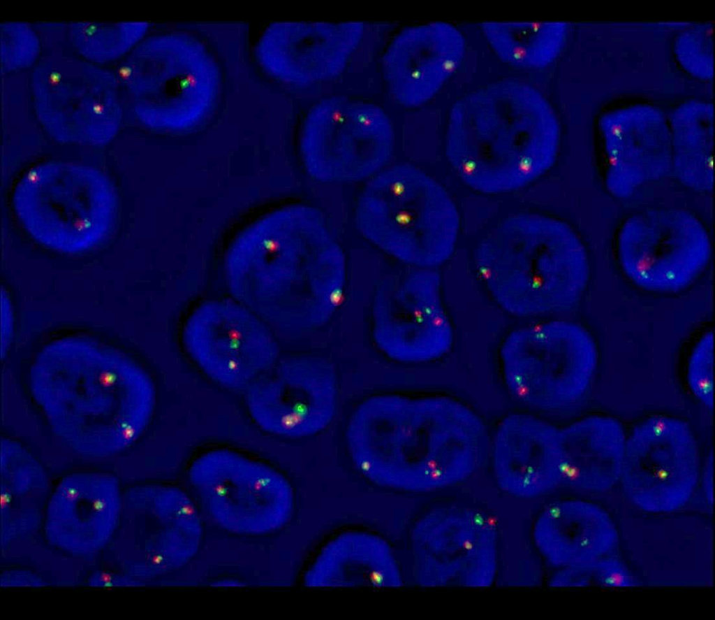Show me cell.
Instances as JSON below:
<instances>
[{
  "instance_id": "cell-1",
  "label": "cell",
  "mask_w": 715,
  "mask_h": 620,
  "mask_svg": "<svg viewBox=\"0 0 715 620\" xmlns=\"http://www.w3.org/2000/svg\"><path fill=\"white\" fill-rule=\"evenodd\" d=\"M30 379L53 430L87 456H109L130 447L154 410L147 374L121 352L88 338H66L46 346Z\"/></svg>"
},
{
  "instance_id": "cell-2",
  "label": "cell",
  "mask_w": 715,
  "mask_h": 620,
  "mask_svg": "<svg viewBox=\"0 0 715 620\" xmlns=\"http://www.w3.org/2000/svg\"><path fill=\"white\" fill-rule=\"evenodd\" d=\"M346 440L354 465L371 482L427 491L456 483L475 470L485 428L475 412L448 397L381 395L355 410Z\"/></svg>"
},
{
  "instance_id": "cell-3",
  "label": "cell",
  "mask_w": 715,
  "mask_h": 620,
  "mask_svg": "<svg viewBox=\"0 0 715 620\" xmlns=\"http://www.w3.org/2000/svg\"><path fill=\"white\" fill-rule=\"evenodd\" d=\"M229 289L238 303L274 325L289 323L294 288L304 277L337 276L341 252L322 214L303 205L265 216L234 241L226 259Z\"/></svg>"
},
{
  "instance_id": "cell-4",
  "label": "cell",
  "mask_w": 715,
  "mask_h": 620,
  "mask_svg": "<svg viewBox=\"0 0 715 620\" xmlns=\"http://www.w3.org/2000/svg\"><path fill=\"white\" fill-rule=\"evenodd\" d=\"M478 264L495 301L524 317L570 309L589 275L581 240L568 226L554 221L542 229L503 230L481 245Z\"/></svg>"
},
{
  "instance_id": "cell-5",
  "label": "cell",
  "mask_w": 715,
  "mask_h": 620,
  "mask_svg": "<svg viewBox=\"0 0 715 620\" xmlns=\"http://www.w3.org/2000/svg\"><path fill=\"white\" fill-rule=\"evenodd\" d=\"M13 200L17 216L36 240L68 254L103 242L119 210L115 187L103 172L63 161L30 169L15 186Z\"/></svg>"
},
{
  "instance_id": "cell-6",
  "label": "cell",
  "mask_w": 715,
  "mask_h": 620,
  "mask_svg": "<svg viewBox=\"0 0 715 620\" xmlns=\"http://www.w3.org/2000/svg\"><path fill=\"white\" fill-rule=\"evenodd\" d=\"M119 84L137 99L135 115L159 129H183L210 110L217 89L216 71L205 49L183 35H159L138 43L119 64Z\"/></svg>"
},
{
  "instance_id": "cell-7",
  "label": "cell",
  "mask_w": 715,
  "mask_h": 620,
  "mask_svg": "<svg viewBox=\"0 0 715 620\" xmlns=\"http://www.w3.org/2000/svg\"><path fill=\"white\" fill-rule=\"evenodd\" d=\"M438 187L419 169L398 165L378 172L359 197L356 224L371 241L396 257L421 266L441 264L455 240L445 221Z\"/></svg>"
},
{
  "instance_id": "cell-8",
  "label": "cell",
  "mask_w": 715,
  "mask_h": 620,
  "mask_svg": "<svg viewBox=\"0 0 715 620\" xmlns=\"http://www.w3.org/2000/svg\"><path fill=\"white\" fill-rule=\"evenodd\" d=\"M501 356L506 384L513 397L545 410L579 400L591 384L598 360L590 333L565 321L515 330L505 340Z\"/></svg>"
},
{
  "instance_id": "cell-9",
  "label": "cell",
  "mask_w": 715,
  "mask_h": 620,
  "mask_svg": "<svg viewBox=\"0 0 715 620\" xmlns=\"http://www.w3.org/2000/svg\"><path fill=\"white\" fill-rule=\"evenodd\" d=\"M114 73L88 60L62 55L43 58L32 73L36 115L45 131L65 143L103 145L122 120Z\"/></svg>"
},
{
  "instance_id": "cell-10",
  "label": "cell",
  "mask_w": 715,
  "mask_h": 620,
  "mask_svg": "<svg viewBox=\"0 0 715 620\" xmlns=\"http://www.w3.org/2000/svg\"><path fill=\"white\" fill-rule=\"evenodd\" d=\"M393 147L394 131L384 110L343 96L327 97L311 109L301 138L307 171L325 182L374 176L388 161Z\"/></svg>"
},
{
  "instance_id": "cell-11",
  "label": "cell",
  "mask_w": 715,
  "mask_h": 620,
  "mask_svg": "<svg viewBox=\"0 0 715 620\" xmlns=\"http://www.w3.org/2000/svg\"><path fill=\"white\" fill-rule=\"evenodd\" d=\"M189 477L209 515L223 528L263 534L283 526L293 509L286 479L261 462L218 449L193 463Z\"/></svg>"
},
{
  "instance_id": "cell-12",
  "label": "cell",
  "mask_w": 715,
  "mask_h": 620,
  "mask_svg": "<svg viewBox=\"0 0 715 620\" xmlns=\"http://www.w3.org/2000/svg\"><path fill=\"white\" fill-rule=\"evenodd\" d=\"M708 233L692 212L650 209L631 216L618 238L622 269L637 286L677 292L691 284L711 257Z\"/></svg>"
},
{
  "instance_id": "cell-13",
  "label": "cell",
  "mask_w": 715,
  "mask_h": 620,
  "mask_svg": "<svg viewBox=\"0 0 715 620\" xmlns=\"http://www.w3.org/2000/svg\"><path fill=\"white\" fill-rule=\"evenodd\" d=\"M700 475L697 442L686 421L652 416L626 437L619 482L637 508L651 513L677 510L691 499Z\"/></svg>"
},
{
  "instance_id": "cell-14",
  "label": "cell",
  "mask_w": 715,
  "mask_h": 620,
  "mask_svg": "<svg viewBox=\"0 0 715 620\" xmlns=\"http://www.w3.org/2000/svg\"><path fill=\"white\" fill-rule=\"evenodd\" d=\"M193 359L213 380L247 389L274 366L277 343L260 318L235 302L210 301L189 317L183 333Z\"/></svg>"
},
{
  "instance_id": "cell-15",
  "label": "cell",
  "mask_w": 715,
  "mask_h": 620,
  "mask_svg": "<svg viewBox=\"0 0 715 620\" xmlns=\"http://www.w3.org/2000/svg\"><path fill=\"white\" fill-rule=\"evenodd\" d=\"M249 410L267 431L303 438L324 430L337 406L334 371L317 359H293L281 363L277 375L259 378L247 389Z\"/></svg>"
},
{
  "instance_id": "cell-16",
  "label": "cell",
  "mask_w": 715,
  "mask_h": 620,
  "mask_svg": "<svg viewBox=\"0 0 715 620\" xmlns=\"http://www.w3.org/2000/svg\"><path fill=\"white\" fill-rule=\"evenodd\" d=\"M363 31L362 22L275 23L259 43L258 56L279 79L311 85L343 71Z\"/></svg>"
},
{
  "instance_id": "cell-17",
  "label": "cell",
  "mask_w": 715,
  "mask_h": 620,
  "mask_svg": "<svg viewBox=\"0 0 715 620\" xmlns=\"http://www.w3.org/2000/svg\"><path fill=\"white\" fill-rule=\"evenodd\" d=\"M607 166L605 185L615 197L631 196L642 185L672 171L670 125L658 109L633 106L604 115L600 120Z\"/></svg>"
},
{
  "instance_id": "cell-18",
  "label": "cell",
  "mask_w": 715,
  "mask_h": 620,
  "mask_svg": "<svg viewBox=\"0 0 715 620\" xmlns=\"http://www.w3.org/2000/svg\"><path fill=\"white\" fill-rule=\"evenodd\" d=\"M464 50L461 34L450 24L434 22L404 29L382 59L392 96L406 107L425 103L457 69Z\"/></svg>"
},
{
  "instance_id": "cell-19",
  "label": "cell",
  "mask_w": 715,
  "mask_h": 620,
  "mask_svg": "<svg viewBox=\"0 0 715 620\" xmlns=\"http://www.w3.org/2000/svg\"><path fill=\"white\" fill-rule=\"evenodd\" d=\"M120 507L121 495L115 477L103 473L67 476L49 503L48 540L75 554L98 551L117 527Z\"/></svg>"
},
{
  "instance_id": "cell-20",
  "label": "cell",
  "mask_w": 715,
  "mask_h": 620,
  "mask_svg": "<svg viewBox=\"0 0 715 620\" xmlns=\"http://www.w3.org/2000/svg\"><path fill=\"white\" fill-rule=\"evenodd\" d=\"M559 428L536 417L515 413L499 425L493 443L498 483L507 492L531 498L560 484Z\"/></svg>"
},
{
  "instance_id": "cell-21",
  "label": "cell",
  "mask_w": 715,
  "mask_h": 620,
  "mask_svg": "<svg viewBox=\"0 0 715 620\" xmlns=\"http://www.w3.org/2000/svg\"><path fill=\"white\" fill-rule=\"evenodd\" d=\"M560 484L601 492L619 482L626 436L617 419L590 416L559 428Z\"/></svg>"
},
{
  "instance_id": "cell-22",
  "label": "cell",
  "mask_w": 715,
  "mask_h": 620,
  "mask_svg": "<svg viewBox=\"0 0 715 620\" xmlns=\"http://www.w3.org/2000/svg\"><path fill=\"white\" fill-rule=\"evenodd\" d=\"M538 541L549 561L559 567L589 565L612 554L618 533L609 514L587 501L555 503L544 511Z\"/></svg>"
},
{
  "instance_id": "cell-23",
  "label": "cell",
  "mask_w": 715,
  "mask_h": 620,
  "mask_svg": "<svg viewBox=\"0 0 715 620\" xmlns=\"http://www.w3.org/2000/svg\"><path fill=\"white\" fill-rule=\"evenodd\" d=\"M310 587L396 588L403 584L389 544L368 532L348 531L332 539L307 570Z\"/></svg>"
},
{
  "instance_id": "cell-24",
  "label": "cell",
  "mask_w": 715,
  "mask_h": 620,
  "mask_svg": "<svg viewBox=\"0 0 715 620\" xmlns=\"http://www.w3.org/2000/svg\"><path fill=\"white\" fill-rule=\"evenodd\" d=\"M672 171L690 189L710 192L714 187L713 108L688 102L677 108L670 124Z\"/></svg>"
},
{
  "instance_id": "cell-25",
  "label": "cell",
  "mask_w": 715,
  "mask_h": 620,
  "mask_svg": "<svg viewBox=\"0 0 715 620\" xmlns=\"http://www.w3.org/2000/svg\"><path fill=\"white\" fill-rule=\"evenodd\" d=\"M484 31L497 54L519 67L550 64L561 51L566 35L561 22L487 23Z\"/></svg>"
},
{
  "instance_id": "cell-26",
  "label": "cell",
  "mask_w": 715,
  "mask_h": 620,
  "mask_svg": "<svg viewBox=\"0 0 715 620\" xmlns=\"http://www.w3.org/2000/svg\"><path fill=\"white\" fill-rule=\"evenodd\" d=\"M148 26L145 22H71L67 32L73 46L86 60L104 63L135 47Z\"/></svg>"
},
{
  "instance_id": "cell-27",
  "label": "cell",
  "mask_w": 715,
  "mask_h": 620,
  "mask_svg": "<svg viewBox=\"0 0 715 620\" xmlns=\"http://www.w3.org/2000/svg\"><path fill=\"white\" fill-rule=\"evenodd\" d=\"M675 52L682 66L702 79L713 75L712 25L697 24L681 33L675 43Z\"/></svg>"
},
{
  "instance_id": "cell-28",
  "label": "cell",
  "mask_w": 715,
  "mask_h": 620,
  "mask_svg": "<svg viewBox=\"0 0 715 620\" xmlns=\"http://www.w3.org/2000/svg\"><path fill=\"white\" fill-rule=\"evenodd\" d=\"M0 27L1 69L9 72L31 66L40 50L32 28L19 22H3Z\"/></svg>"
},
{
  "instance_id": "cell-29",
  "label": "cell",
  "mask_w": 715,
  "mask_h": 620,
  "mask_svg": "<svg viewBox=\"0 0 715 620\" xmlns=\"http://www.w3.org/2000/svg\"><path fill=\"white\" fill-rule=\"evenodd\" d=\"M714 333H706L700 339L690 357L687 377L691 390L707 409L714 407Z\"/></svg>"
},
{
  "instance_id": "cell-30",
  "label": "cell",
  "mask_w": 715,
  "mask_h": 620,
  "mask_svg": "<svg viewBox=\"0 0 715 620\" xmlns=\"http://www.w3.org/2000/svg\"><path fill=\"white\" fill-rule=\"evenodd\" d=\"M593 579L606 587L631 588L640 586L639 580L617 556L607 555L593 565Z\"/></svg>"
},
{
  "instance_id": "cell-31",
  "label": "cell",
  "mask_w": 715,
  "mask_h": 620,
  "mask_svg": "<svg viewBox=\"0 0 715 620\" xmlns=\"http://www.w3.org/2000/svg\"><path fill=\"white\" fill-rule=\"evenodd\" d=\"M594 563L589 565L563 568L554 577L552 585L559 587H584L589 586L594 580Z\"/></svg>"
},
{
  "instance_id": "cell-32",
  "label": "cell",
  "mask_w": 715,
  "mask_h": 620,
  "mask_svg": "<svg viewBox=\"0 0 715 620\" xmlns=\"http://www.w3.org/2000/svg\"><path fill=\"white\" fill-rule=\"evenodd\" d=\"M90 586L97 587L135 586L140 582L106 572H96L89 582Z\"/></svg>"
},
{
  "instance_id": "cell-33",
  "label": "cell",
  "mask_w": 715,
  "mask_h": 620,
  "mask_svg": "<svg viewBox=\"0 0 715 620\" xmlns=\"http://www.w3.org/2000/svg\"><path fill=\"white\" fill-rule=\"evenodd\" d=\"M714 456L712 452L707 457L702 474V484L705 500L711 508L714 503Z\"/></svg>"
},
{
  "instance_id": "cell-34",
  "label": "cell",
  "mask_w": 715,
  "mask_h": 620,
  "mask_svg": "<svg viewBox=\"0 0 715 620\" xmlns=\"http://www.w3.org/2000/svg\"><path fill=\"white\" fill-rule=\"evenodd\" d=\"M43 585L44 582L31 573L10 572L6 573L4 577L1 576V586H40Z\"/></svg>"
},
{
  "instance_id": "cell-35",
  "label": "cell",
  "mask_w": 715,
  "mask_h": 620,
  "mask_svg": "<svg viewBox=\"0 0 715 620\" xmlns=\"http://www.w3.org/2000/svg\"><path fill=\"white\" fill-rule=\"evenodd\" d=\"M2 315L5 317V320L2 319V322H5V325L2 326V354L3 352L7 350L10 338L11 336V324H12V315L10 311V305L9 303L8 298L6 295L5 298L2 296Z\"/></svg>"
}]
</instances>
